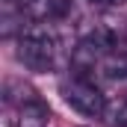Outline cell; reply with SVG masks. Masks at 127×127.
Instances as JSON below:
<instances>
[{
    "mask_svg": "<svg viewBox=\"0 0 127 127\" xmlns=\"http://www.w3.org/2000/svg\"><path fill=\"white\" fill-rule=\"evenodd\" d=\"M62 97L71 109H77L80 115H89V118H100L106 109V95L83 74L62 83Z\"/></svg>",
    "mask_w": 127,
    "mask_h": 127,
    "instance_id": "obj_2",
    "label": "cell"
},
{
    "mask_svg": "<svg viewBox=\"0 0 127 127\" xmlns=\"http://www.w3.org/2000/svg\"><path fill=\"white\" fill-rule=\"evenodd\" d=\"M27 21H59L71 12V0H18Z\"/></svg>",
    "mask_w": 127,
    "mask_h": 127,
    "instance_id": "obj_3",
    "label": "cell"
},
{
    "mask_svg": "<svg viewBox=\"0 0 127 127\" xmlns=\"http://www.w3.org/2000/svg\"><path fill=\"white\" fill-rule=\"evenodd\" d=\"M15 56L24 62V68H30L35 74H44L56 65L59 56V41L56 35L44 27H30V30H21L18 35V50Z\"/></svg>",
    "mask_w": 127,
    "mask_h": 127,
    "instance_id": "obj_1",
    "label": "cell"
},
{
    "mask_svg": "<svg viewBox=\"0 0 127 127\" xmlns=\"http://www.w3.org/2000/svg\"><path fill=\"white\" fill-rule=\"evenodd\" d=\"M100 71H103V77L124 80V77H127V47H124V50H112V53H106L103 62H100Z\"/></svg>",
    "mask_w": 127,
    "mask_h": 127,
    "instance_id": "obj_5",
    "label": "cell"
},
{
    "mask_svg": "<svg viewBox=\"0 0 127 127\" xmlns=\"http://www.w3.org/2000/svg\"><path fill=\"white\" fill-rule=\"evenodd\" d=\"M109 127H127V95L115 97V100H106V109L100 115Z\"/></svg>",
    "mask_w": 127,
    "mask_h": 127,
    "instance_id": "obj_6",
    "label": "cell"
},
{
    "mask_svg": "<svg viewBox=\"0 0 127 127\" xmlns=\"http://www.w3.org/2000/svg\"><path fill=\"white\" fill-rule=\"evenodd\" d=\"M47 121H50V109H47L44 100L32 97V100H27V103L18 106L15 127H47Z\"/></svg>",
    "mask_w": 127,
    "mask_h": 127,
    "instance_id": "obj_4",
    "label": "cell"
},
{
    "mask_svg": "<svg viewBox=\"0 0 127 127\" xmlns=\"http://www.w3.org/2000/svg\"><path fill=\"white\" fill-rule=\"evenodd\" d=\"M92 6H100V9H115V6H124L127 0H89Z\"/></svg>",
    "mask_w": 127,
    "mask_h": 127,
    "instance_id": "obj_7",
    "label": "cell"
}]
</instances>
